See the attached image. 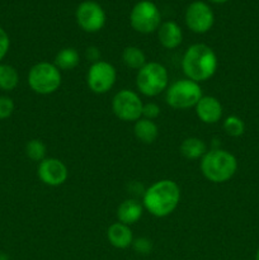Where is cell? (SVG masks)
Here are the masks:
<instances>
[{
	"mask_svg": "<svg viewBox=\"0 0 259 260\" xmlns=\"http://www.w3.org/2000/svg\"><path fill=\"white\" fill-rule=\"evenodd\" d=\"M107 239L113 248L124 250V249L132 246L135 238L131 226L117 221V222L112 223L107 230Z\"/></svg>",
	"mask_w": 259,
	"mask_h": 260,
	"instance_id": "cell-15",
	"label": "cell"
},
{
	"mask_svg": "<svg viewBox=\"0 0 259 260\" xmlns=\"http://www.w3.org/2000/svg\"><path fill=\"white\" fill-rule=\"evenodd\" d=\"M161 113V108L155 102H149V103H144V108H142V117L147 119L155 121L157 117Z\"/></svg>",
	"mask_w": 259,
	"mask_h": 260,
	"instance_id": "cell-26",
	"label": "cell"
},
{
	"mask_svg": "<svg viewBox=\"0 0 259 260\" xmlns=\"http://www.w3.org/2000/svg\"><path fill=\"white\" fill-rule=\"evenodd\" d=\"M122 62L126 68L139 71L147 62L146 55L137 46H127L122 51Z\"/></svg>",
	"mask_w": 259,
	"mask_h": 260,
	"instance_id": "cell-20",
	"label": "cell"
},
{
	"mask_svg": "<svg viewBox=\"0 0 259 260\" xmlns=\"http://www.w3.org/2000/svg\"><path fill=\"white\" fill-rule=\"evenodd\" d=\"M136 88L140 94L149 98L165 93L169 86V71L157 61H147L136 74Z\"/></svg>",
	"mask_w": 259,
	"mask_h": 260,
	"instance_id": "cell-4",
	"label": "cell"
},
{
	"mask_svg": "<svg viewBox=\"0 0 259 260\" xmlns=\"http://www.w3.org/2000/svg\"><path fill=\"white\" fill-rule=\"evenodd\" d=\"M15 104L13 99L8 95H0V121L9 118L13 114Z\"/></svg>",
	"mask_w": 259,
	"mask_h": 260,
	"instance_id": "cell-25",
	"label": "cell"
},
{
	"mask_svg": "<svg viewBox=\"0 0 259 260\" xmlns=\"http://www.w3.org/2000/svg\"><path fill=\"white\" fill-rule=\"evenodd\" d=\"M0 260H9V256L5 253H0Z\"/></svg>",
	"mask_w": 259,
	"mask_h": 260,
	"instance_id": "cell-30",
	"label": "cell"
},
{
	"mask_svg": "<svg viewBox=\"0 0 259 260\" xmlns=\"http://www.w3.org/2000/svg\"><path fill=\"white\" fill-rule=\"evenodd\" d=\"M184 22L190 32L196 35H205L212 29L215 24V14L207 3L195 0L185 9Z\"/></svg>",
	"mask_w": 259,
	"mask_h": 260,
	"instance_id": "cell-10",
	"label": "cell"
},
{
	"mask_svg": "<svg viewBox=\"0 0 259 260\" xmlns=\"http://www.w3.org/2000/svg\"><path fill=\"white\" fill-rule=\"evenodd\" d=\"M10 48V38L9 35L7 33V30L4 28L0 27V63L3 62V60L5 58V56L8 55Z\"/></svg>",
	"mask_w": 259,
	"mask_h": 260,
	"instance_id": "cell-27",
	"label": "cell"
},
{
	"mask_svg": "<svg viewBox=\"0 0 259 260\" xmlns=\"http://www.w3.org/2000/svg\"><path fill=\"white\" fill-rule=\"evenodd\" d=\"M117 81V70L111 62L99 60L93 62L86 73V85L94 94L108 93Z\"/></svg>",
	"mask_w": 259,
	"mask_h": 260,
	"instance_id": "cell-9",
	"label": "cell"
},
{
	"mask_svg": "<svg viewBox=\"0 0 259 260\" xmlns=\"http://www.w3.org/2000/svg\"><path fill=\"white\" fill-rule=\"evenodd\" d=\"M254 260H259V248L256 249V253H255V259Z\"/></svg>",
	"mask_w": 259,
	"mask_h": 260,
	"instance_id": "cell-31",
	"label": "cell"
},
{
	"mask_svg": "<svg viewBox=\"0 0 259 260\" xmlns=\"http://www.w3.org/2000/svg\"><path fill=\"white\" fill-rule=\"evenodd\" d=\"M75 20L86 33H96L106 25L107 15L103 7L94 0H84L75 10Z\"/></svg>",
	"mask_w": 259,
	"mask_h": 260,
	"instance_id": "cell-11",
	"label": "cell"
},
{
	"mask_svg": "<svg viewBox=\"0 0 259 260\" xmlns=\"http://www.w3.org/2000/svg\"><path fill=\"white\" fill-rule=\"evenodd\" d=\"M210 3H212V4H225V3L230 2V0H208Z\"/></svg>",
	"mask_w": 259,
	"mask_h": 260,
	"instance_id": "cell-29",
	"label": "cell"
},
{
	"mask_svg": "<svg viewBox=\"0 0 259 260\" xmlns=\"http://www.w3.org/2000/svg\"><path fill=\"white\" fill-rule=\"evenodd\" d=\"M134 134L140 142L150 145L156 141V139L159 137V127L155 123V121L141 117L135 122Z\"/></svg>",
	"mask_w": 259,
	"mask_h": 260,
	"instance_id": "cell-17",
	"label": "cell"
},
{
	"mask_svg": "<svg viewBox=\"0 0 259 260\" xmlns=\"http://www.w3.org/2000/svg\"><path fill=\"white\" fill-rule=\"evenodd\" d=\"M163 23L161 13L157 5L150 0H140L130 13V24L132 29L141 35H150L159 29Z\"/></svg>",
	"mask_w": 259,
	"mask_h": 260,
	"instance_id": "cell-7",
	"label": "cell"
},
{
	"mask_svg": "<svg viewBox=\"0 0 259 260\" xmlns=\"http://www.w3.org/2000/svg\"><path fill=\"white\" fill-rule=\"evenodd\" d=\"M144 206L142 202L135 200V198H127L123 202L119 203L117 208V220L124 225H135L141 220L144 215Z\"/></svg>",
	"mask_w": 259,
	"mask_h": 260,
	"instance_id": "cell-16",
	"label": "cell"
},
{
	"mask_svg": "<svg viewBox=\"0 0 259 260\" xmlns=\"http://www.w3.org/2000/svg\"><path fill=\"white\" fill-rule=\"evenodd\" d=\"M27 83L33 93L50 95L60 89L62 84V74L53 62L40 61L28 71Z\"/></svg>",
	"mask_w": 259,
	"mask_h": 260,
	"instance_id": "cell-5",
	"label": "cell"
},
{
	"mask_svg": "<svg viewBox=\"0 0 259 260\" xmlns=\"http://www.w3.org/2000/svg\"><path fill=\"white\" fill-rule=\"evenodd\" d=\"M132 248L140 255H149L152 251V241L150 239L144 238H136L134 239V243H132Z\"/></svg>",
	"mask_w": 259,
	"mask_h": 260,
	"instance_id": "cell-24",
	"label": "cell"
},
{
	"mask_svg": "<svg viewBox=\"0 0 259 260\" xmlns=\"http://www.w3.org/2000/svg\"><path fill=\"white\" fill-rule=\"evenodd\" d=\"M25 155L28 156V159H30L32 161H42L43 159H46V155H47V146H46L45 142L40 139H33L30 141L27 142L25 145Z\"/></svg>",
	"mask_w": 259,
	"mask_h": 260,
	"instance_id": "cell-22",
	"label": "cell"
},
{
	"mask_svg": "<svg viewBox=\"0 0 259 260\" xmlns=\"http://www.w3.org/2000/svg\"><path fill=\"white\" fill-rule=\"evenodd\" d=\"M157 40L165 50H175L183 42V30L175 20H165L156 30Z\"/></svg>",
	"mask_w": 259,
	"mask_h": 260,
	"instance_id": "cell-14",
	"label": "cell"
},
{
	"mask_svg": "<svg viewBox=\"0 0 259 260\" xmlns=\"http://www.w3.org/2000/svg\"><path fill=\"white\" fill-rule=\"evenodd\" d=\"M182 198L180 187L172 179H160L152 183L142 194L145 211L154 217L164 218L177 210Z\"/></svg>",
	"mask_w": 259,
	"mask_h": 260,
	"instance_id": "cell-1",
	"label": "cell"
},
{
	"mask_svg": "<svg viewBox=\"0 0 259 260\" xmlns=\"http://www.w3.org/2000/svg\"><path fill=\"white\" fill-rule=\"evenodd\" d=\"M19 84V74L14 66L9 63H0V90L12 91Z\"/></svg>",
	"mask_w": 259,
	"mask_h": 260,
	"instance_id": "cell-21",
	"label": "cell"
},
{
	"mask_svg": "<svg viewBox=\"0 0 259 260\" xmlns=\"http://www.w3.org/2000/svg\"><path fill=\"white\" fill-rule=\"evenodd\" d=\"M179 151L185 159L201 160L207 152V145L200 137H187L180 144Z\"/></svg>",
	"mask_w": 259,
	"mask_h": 260,
	"instance_id": "cell-18",
	"label": "cell"
},
{
	"mask_svg": "<svg viewBox=\"0 0 259 260\" xmlns=\"http://www.w3.org/2000/svg\"><path fill=\"white\" fill-rule=\"evenodd\" d=\"M195 112L202 123L216 124L223 116V107L216 96L203 95L196 104Z\"/></svg>",
	"mask_w": 259,
	"mask_h": 260,
	"instance_id": "cell-13",
	"label": "cell"
},
{
	"mask_svg": "<svg viewBox=\"0 0 259 260\" xmlns=\"http://www.w3.org/2000/svg\"><path fill=\"white\" fill-rule=\"evenodd\" d=\"M53 63L58 68L60 71H70L74 70L76 66L80 63V55L78 50L74 47L61 48L55 56Z\"/></svg>",
	"mask_w": 259,
	"mask_h": 260,
	"instance_id": "cell-19",
	"label": "cell"
},
{
	"mask_svg": "<svg viewBox=\"0 0 259 260\" xmlns=\"http://www.w3.org/2000/svg\"><path fill=\"white\" fill-rule=\"evenodd\" d=\"M202 96L203 91L200 83H196L187 78L178 79L174 83L169 84L165 90V102L168 106L179 111L195 108Z\"/></svg>",
	"mask_w": 259,
	"mask_h": 260,
	"instance_id": "cell-6",
	"label": "cell"
},
{
	"mask_svg": "<svg viewBox=\"0 0 259 260\" xmlns=\"http://www.w3.org/2000/svg\"><path fill=\"white\" fill-rule=\"evenodd\" d=\"M200 169L203 177L211 183L221 184L226 183L236 174L238 160L235 155L221 147L207 150L200 162Z\"/></svg>",
	"mask_w": 259,
	"mask_h": 260,
	"instance_id": "cell-3",
	"label": "cell"
},
{
	"mask_svg": "<svg viewBox=\"0 0 259 260\" xmlns=\"http://www.w3.org/2000/svg\"><path fill=\"white\" fill-rule=\"evenodd\" d=\"M183 74L196 83H203L212 78L218 68V58L212 47L206 43H193L182 57Z\"/></svg>",
	"mask_w": 259,
	"mask_h": 260,
	"instance_id": "cell-2",
	"label": "cell"
},
{
	"mask_svg": "<svg viewBox=\"0 0 259 260\" xmlns=\"http://www.w3.org/2000/svg\"><path fill=\"white\" fill-rule=\"evenodd\" d=\"M222 128L230 137H240L245 132V123L238 116H229L223 119Z\"/></svg>",
	"mask_w": 259,
	"mask_h": 260,
	"instance_id": "cell-23",
	"label": "cell"
},
{
	"mask_svg": "<svg viewBox=\"0 0 259 260\" xmlns=\"http://www.w3.org/2000/svg\"><path fill=\"white\" fill-rule=\"evenodd\" d=\"M112 112L123 122H136L142 117L144 102L137 91L131 89H121L112 98Z\"/></svg>",
	"mask_w": 259,
	"mask_h": 260,
	"instance_id": "cell-8",
	"label": "cell"
},
{
	"mask_svg": "<svg viewBox=\"0 0 259 260\" xmlns=\"http://www.w3.org/2000/svg\"><path fill=\"white\" fill-rule=\"evenodd\" d=\"M37 175L43 184L48 187H60L68 180L69 169L62 160L57 157H46L38 162Z\"/></svg>",
	"mask_w": 259,
	"mask_h": 260,
	"instance_id": "cell-12",
	"label": "cell"
},
{
	"mask_svg": "<svg viewBox=\"0 0 259 260\" xmlns=\"http://www.w3.org/2000/svg\"><path fill=\"white\" fill-rule=\"evenodd\" d=\"M85 57L86 60L90 61L91 63L96 62V61L101 60V51L95 46H89L85 50Z\"/></svg>",
	"mask_w": 259,
	"mask_h": 260,
	"instance_id": "cell-28",
	"label": "cell"
}]
</instances>
